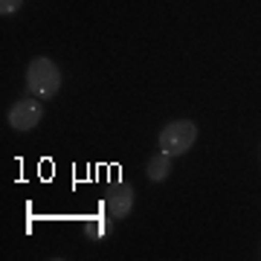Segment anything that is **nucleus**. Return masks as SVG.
<instances>
[{"instance_id": "f257e3e1", "label": "nucleus", "mask_w": 261, "mask_h": 261, "mask_svg": "<svg viewBox=\"0 0 261 261\" xmlns=\"http://www.w3.org/2000/svg\"><path fill=\"white\" fill-rule=\"evenodd\" d=\"M27 90L38 99H53L61 90V70L53 58L38 56L27 67Z\"/></svg>"}, {"instance_id": "f03ea898", "label": "nucleus", "mask_w": 261, "mask_h": 261, "mask_svg": "<svg viewBox=\"0 0 261 261\" xmlns=\"http://www.w3.org/2000/svg\"><path fill=\"white\" fill-rule=\"evenodd\" d=\"M197 140V125L189 119H177V122H168L166 128L160 130V151L168 154V157H183Z\"/></svg>"}, {"instance_id": "7ed1b4c3", "label": "nucleus", "mask_w": 261, "mask_h": 261, "mask_svg": "<svg viewBox=\"0 0 261 261\" xmlns=\"http://www.w3.org/2000/svg\"><path fill=\"white\" fill-rule=\"evenodd\" d=\"M41 119H44V105H41L38 96L35 99H32V96L18 99V102L9 108V125L15 130H32Z\"/></svg>"}, {"instance_id": "20e7f679", "label": "nucleus", "mask_w": 261, "mask_h": 261, "mask_svg": "<svg viewBox=\"0 0 261 261\" xmlns=\"http://www.w3.org/2000/svg\"><path fill=\"white\" fill-rule=\"evenodd\" d=\"M102 209H105L108 218H113V221L128 218L130 209H134V189H130V183H125V180L113 183V186L108 189V195H105Z\"/></svg>"}, {"instance_id": "39448f33", "label": "nucleus", "mask_w": 261, "mask_h": 261, "mask_svg": "<svg viewBox=\"0 0 261 261\" xmlns=\"http://www.w3.org/2000/svg\"><path fill=\"white\" fill-rule=\"evenodd\" d=\"M171 160L168 154H163L160 151L157 157H151L148 163H145V177L151 180V183H163V180H168V174H171Z\"/></svg>"}, {"instance_id": "423d86ee", "label": "nucleus", "mask_w": 261, "mask_h": 261, "mask_svg": "<svg viewBox=\"0 0 261 261\" xmlns=\"http://www.w3.org/2000/svg\"><path fill=\"white\" fill-rule=\"evenodd\" d=\"M84 232H87L90 241H99L105 235V221L102 218H87V221H84Z\"/></svg>"}, {"instance_id": "0eeeda50", "label": "nucleus", "mask_w": 261, "mask_h": 261, "mask_svg": "<svg viewBox=\"0 0 261 261\" xmlns=\"http://www.w3.org/2000/svg\"><path fill=\"white\" fill-rule=\"evenodd\" d=\"M20 6H23V0H0V15L3 18L15 15V12H20Z\"/></svg>"}]
</instances>
